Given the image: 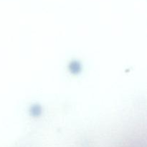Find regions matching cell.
Wrapping results in <instances>:
<instances>
[{
  "mask_svg": "<svg viewBox=\"0 0 147 147\" xmlns=\"http://www.w3.org/2000/svg\"><path fill=\"white\" fill-rule=\"evenodd\" d=\"M69 68H70L72 73L77 74V73H80V69H81V66H80V63H79L78 61H73L70 64Z\"/></svg>",
  "mask_w": 147,
  "mask_h": 147,
  "instance_id": "cell-1",
  "label": "cell"
},
{
  "mask_svg": "<svg viewBox=\"0 0 147 147\" xmlns=\"http://www.w3.org/2000/svg\"><path fill=\"white\" fill-rule=\"evenodd\" d=\"M31 113L32 116H37L41 113V108L38 105H34L31 109Z\"/></svg>",
  "mask_w": 147,
  "mask_h": 147,
  "instance_id": "cell-2",
  "label": "cell"
}]
</instances>
